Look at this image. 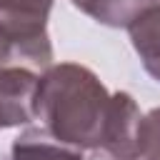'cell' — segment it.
I'll list each match as a JSON object with an SVG mask.
<instances>
[{
	"label": "cell",
	"mask_w": 160,
	"mask_h": 160,
	"mask_svg": "<svg viewBox=\"0 0 160 160\" xmlns=\"http://www.w3.org/2000/svg\"><path fill=\"white\" fill-rule=\"evenodd\" d=\"M112 112V95L92 70L78 62L50 65L35 90V118L55 140L72 148H102Z\"/></svg>",
	"instance_id": "1"
},
{
	"label": "cell",
	"mask_w": 160,
	"mask_h": 160,
	"mask_svg": "<svg viewBox=\"0 0 160 160\" xmlns=\"http://www.w3.org/2000/svg\"><path fill=\"white\" fill-rule=\"evenodd\" d=\"M38 70L25 65L0 68V128L25 125L35 120V90Z\"/></svg>",
	"instance_id": "2"
},
{
	"label": "cell",
	"mask_w": 160,
	"mask_h": 160,
	"mask_svg": "<svg viewBox=\"0 0 160 160\" xmlns=\"http://www.w3.org/2000/svg\"><path fill=\"white\" fill-rule=\"evenodd\" d=\"M50 8L52 0H0V30L28 42H50Z\"/></svg>",
	"instance_id": "3"
},
{
	"label": "cell",
	"mask_w": 160,
	"mask_h": 160,
	"mask_svg": "<svg viewBox=\"0 0 160 160\" xmlns=\"http://www.w3.org/2000/svg\"><path fill=\"white\" fill-rule=\"evenodd\" d=\"M130 40L148 75L160 80V5H148L130 25Z\"/></svg>",
	"instance_id": "4"
},
{
	"label": "cell",
	"mask_w": 160,
	"mask_h": 160,
	"mask_svg": "<svg viewBox=\"0 0 160 160\" xmlns=\"http://www.w3.org/2000/svg\"><path fill=\"white\" fill-rule=\"evenodd\" d=\"M0 160H82V150L55 140L45 130H25Z\"/></svg>",
	"instance_id": "5"
},
{
	"label": "cell",
	"mask_w": 160,
	"mask_h": 160,
	"mask_svg": "<svg viewBox=\"0 0 160 160\" xmlns=\"http://www.w3.org/2000/svg\"><path fill=\"white\" fill-rule=\"evenodd\" d=\"M80 12L110 28H128L148 5L158 0H70Z\"/></svg>",
	"instance_id": "6"
},
{
	"label": "cell",
	"mask_w": 160,
	"mask_h": 160,
	"mask_svg": "<svg viewBox=\"0 0 160 160\" xmlns=\"http://www.w3.org/2000/svg\"><path fill=\"white\" fill-rule=\"evenodd\" d=\"M135 148L140 160H160V108L140 115L135 130Z\"/></svg>",
	"instance_id": "7"
},
{
	"label": "cell",
	"mask_w": 160,
	"mask_h": 160,
	"mask_svg": "<svg viewBox=\"0 0 160 160\" xmlns=\"http://www.w3.org/2000/svg\"><path fill=\"white\" fill-rule=\"evenodd\" d=\"M88 160H140V158H120V155H112V152H108V150H95Z\"/></svg>",
	"instance_id": "8"
}]
</instances>
